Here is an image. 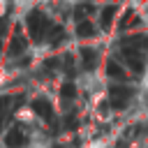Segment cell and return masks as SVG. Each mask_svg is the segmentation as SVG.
Returning a JSON list of instances; mask_svg holds the SVG:
<instances>
[{"mask_svg":"<svg viewBox=\"0 0 148 148\" xmlns=\"http://www.w3.org/2000/svg\"><path fill=\"white\" fill-rule=\"evenodd\" d=\"M25 25H28V35H30V39H32L35 44L44 42L46 32H49V28H51L49 18H46V16H44L39 9H32V12L28 14V18H25Z\"/></svg>","mask_w":148,"mask_h":148,"instance_id":"1","label":"cell"},{"mask_svg":"<svg viewBox=\"0 0 148 148\" xmlns=\"http://www.w3.org/2000/svg\"><path fill=\"white\" fill-rule=\"evenodd\" d=\"M132 97H134V90L130 86H111L109 88V104L113 109H125Z\"/></svg>","mask_w":148,"mask_h":148,"instance_id":"2","label":"cell"},{"mask_svg":"<svg viewBox=\"0 0 148 148\" xmlns=\"http://www.w3.org/2000/svg\"><path fill=\"white\" fill-rule=\"evenodd\" d=\"M123 60L132 67V72H136V74H141L143 72V56H141V51L139 49H132V46H123Z\"/></svg>","mask_w":148,"mask_h":148,"instance_id":"3","label":"cell"},{"mask_svg":"<svg viewBox=\"0 0 148 148\" xmlns=\"http://www.w3.org/2000/svg\"><path fill=\"white\" fill-rule=\"evenodd\" d=\"M21 104H23V95H16V97H12V95H0V125H2L5 118L12 116L14 109L21 106Z\"/></svg>","mask_w":148,"mask_h":148,"instance_id":"4","label":"cell"},{"mask_svg":"<svg viewBox=\"0 0 148 148\" xmlns=\"http://www.w3.org/2000/svg\"><path fill=\"white\" fill-rule=\"evenodd\" d=\"M28 141L25 132H23V125H14L7 134H5V146L7 148H23Z\"/></svg>","mask_w":148,"mask_h":148,"instance_id":"5","label":"cell"},{"mask_svg":"<svg viewBox=\"0 0 148 148\" xmlns=\"http://www.w3.org/2000/svg\"><path fill=\"white\" fill-rule=\"evenodd\" d=\"M25 49H28V37H23V32H21V30H16V32H14V37H12V42H9V46H7V56H9V58L21 56Z\"/></svg>","mask_w":148,"mask_h":148,"instance_id":"6","label":"cell"},{"mask_svg":"<svg viewBox=\"0 0 148 148\" xmlns=\"http://www.w3.org/2000/svg\"><path fill=\"white\" fill-rule=\"evenodd\" d=\"M32 111L39 116V118H44V120H53V106H51V102L46 99V97H37V99H32Z\"/></svg>","mask_w":148,"mask_h":148,"instance_id":"7","label":"cell"},{"mask_svg":"<svg viewBox=\"0 0 148 148\" xmlns=\"http://www.w3.org/2000/svg\"><path fill=\"white\" fill-rule=\"evenodd\" d=\"M79 56H81V67H83V69H88V72H90V69H95V67H97V62H99L97 51H95V49H90V46H83Z\"/></svg>","mask_w":148,"mask_h":148,"instance_id":"8","label":"cell"},{"mask_svg":"<svg viewBox=\"0 0 148 148\" xmlns=\"http://www.w3.org/2000/svg\"><path fill=\"white\" fill-rule=\"evenodd\" d=\"M120 44H123V46H132V49L143 51V49H148V35H132V37H125Z\"/></svg>","mask_w":148,"mask_h":148,"instance_id":"9","label":"cell"},{"mask_svg":"<svg viewBox=\"0 0 148 148\" xmlns=\"http://www.w3.org/2000/svg\"><path fill=\"white\" fill-rule=\"evenodd\" d=\"M106 74H109L111 79H118V81H125V79H127L125 67H123V65H118L116 60H109V62H106Z\"/></svg>","mask_w":148,"mask_h":148,"instance_id":"10","label":"cell"},{"mask_svg":"<svg viewBox=\"0 0 148 148\" xmlns=\"http://www.w3.org/2000/svg\"><path fill=\"white\" fill-rule=\"evenodd\" d=\"M46 37H49V44H51V46H58V44L65 39V28H60V25H51L49 32H46Z\"/></svg>","mask_w":148,"mask_h":148,"instance_id":"11","label":"cell"},{"mask_svg":"<svg viewBox=\"0 0 148 148\" xmlns=\"http://www.w3.org/2000/svg\"><path fill=\"white\" fill-rule=\"evenodd\" d=\"M74 97H76V88H74V83H72V81L62 83V88H60V99H62V104L67 106Z\"/></svg>","mask_w":148,"mask_h":148,"instance_id":"12","label":"cell"},{"mask_svg":"<svg viewBox=\"0 0 148 148\" xmlns=\"http://www.w3.org/2000/svg\"><path fill=\"white\" fill-rule=\"evenodd\" d=\"M76 35H79V37H92V35H95V25H92L88 18H86V21H79Z\"/></svg>","mask_w":148,"mask_h":148,"instance_id":"13","label":"cell"},{"mask_svg":"<svg viewBox=\"0 0 148 148\" xmlns=\"http://www.w3.org/2000/svg\"><path fill=\"white\" fill-rule=\"evenodd\" d=\"M113 16H116V5H106L102 9V28H109L111 21H113Z\"/></svg>","mask_w":148,"mask_h":148,"instance_id":"14","label":"cell"},{"mask_svg":"<svg viewBox=\"0 0 148 148\" xmlns=\"http://www.w3.org/2000/svg\"><path fill=\"white\" fill-rule=\"evenodd\" d=\"M92 9H95V7H92L90 2H88V5H76V9H74V18H76V21H86L83 16H86V14H90Z\"/></svg>","mask_w":148,"mask_h":148,"instance_id":"15","label":"cell"},{"mask_svg":"<svg viewBox=\"0 0 148 148\" xmlns=\"http://www.w3.org/2000/svg\"><path fill=\"white\" fill-rule=\"evenodd\" d=\"M136 23H139V18H134V12L127 9L125 16H123V21H120V30H125V28H130V25H136Z\"/></svg>","mask_w":148,"mask_h":148,"instance_id":"16","label":"cell"},{"mask_svg":"<svg viewBox=\"0 0 148 148\" xmlns=\"http://www.w3.org/2000/svg\"><path fill=\"white\" fill-rule=\"evenodd\" d=\"M58 67V58H49L46 62H44V67H42V74H46V76H53V69Z\"/></svg>","mask_w":148,"mask_h":148,"instance_id":"17","label":"cell"},{"mask_svg":"<svg viewBox=\"0 0 148 148\" xmlns=\"http://www.w3.org/2000/svg\"><path fill=\"white\" fill-rule=\"evenodd\" d=\"M65 127H67V130L76 127V116H67V118H65Z\"/></svg>","mask_w":148,"mask_h":148,"instance_id":"18","label":"cell"},{"mask_svg":"<svg viewBox=\"0 0 148 148\" xmlns=\"http://www.w3.org/2000/svg\"><path fill=\"white\" fill-rule=\"evenodd\" d=\"M7 25H9V21H7V18H0V37L5 35V30H7Z\"/></svg>","mask_w":148,"mask_h":148,"instance_id":"19","label":"cell"},{"mask_svg":"<svg viewBox=\"0 0 148 148\" xmlns=\"http://www.w3.org/2000/svg\"><path fill=\"white\" fill-rule=\"evenodd\" d=\"M53 148H62V146H53Z\"/></svg>","mask_w":148,"mask_h":148,"instance_id":"20","label":"cell"}]
</instances>
